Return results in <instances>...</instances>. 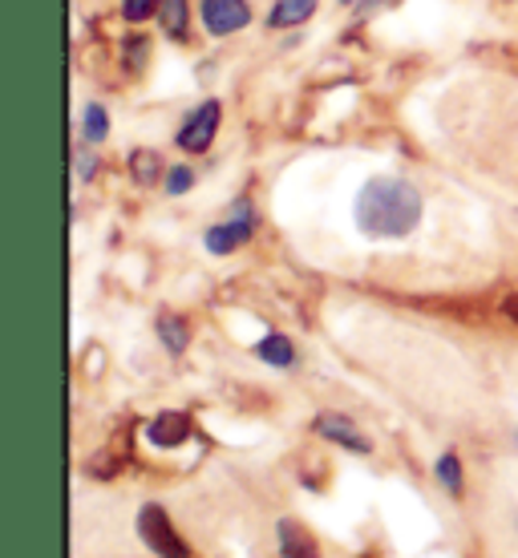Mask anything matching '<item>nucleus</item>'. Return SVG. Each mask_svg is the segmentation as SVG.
<instances>
[{
  "label": "nucleus",
  "mask_w": 518,
  "mask_h": 558,
  "mask_svg": "<svg viewBox=\"0 0 518 558\" xmlns=\"http://www.w3.org/2000/svg\"><path fill=\"white\" fill-rule=\"evenodd\" d=\"M421 191L406 179L377 174L357 195V227L369 239H406L421 223Z\"/></svg>",
  "instance_id": "nucleus-1"
},
{
  "label": "nucleus",
  "mask_w": 518,
  "mask_h": 558,
  "mask_svg": "<svg viewBox=\"0 0 518 558\" xmlns=\"http://www.w3.org/2000/svg\"><path fill=\"white\" fill-rule=\"evenodd\" d=\"M138 534H142V543L150 546L158 558H191V546L179 538V531H174V522H170V514L162 510V506H155V502L142 506Z\"/></svg>",
  "instance_id": "nucleus-2"
},
{
  "label": "nucleus",
  "mask_w": 518,
  "mask_h": 558,
  "mask_svg": "<svg viewBox=\"0 0 518 558\" xmlns=\"http://www.w3.org/2000/svg\"><path fill=\"white\" fill-rule=\"evenodd\" d=\"M255 235V210L248 198H239L236 203V219H227V223H215L207 231V252L210 255H227V252H236L239 243H248V239Z\"/></svg>",
  "instance_id": "nucleus-3"
},
{
  "label": "nucleus",
  "mask_w": 518,
  "mask_h": 558,
  "mask_svg": "<svg viewBox=\"0 0 518 558\" xmlns=\"http://www.w3.org/2000/svg\"><path fill=\"white\" fill-rule=\"evenodd\" d=\"M219 122H224V106L210 98V101H203L186 122H182V130H179V146L186 154H203L215 142V134H219Z\"/></svg>",
  "instance_id": "nucleus-4"
},
{
  "label": "nucleus",
  "mask_w": 518,
  "mask_h": 558,
  "mask_svg": "<svg viewBox=\"0 0 518 558\" xmlns=\"http://www.w3.org/2000/svg\"><path fill=\"white\" fill-rule=\"evenodd\" d=\"M198 16L210 37H231L239 28H248L252 9H248V0H198Z\"/></svg>",
  "instance_id": "nucleus-5"
},
{
  "label": "nucleus",
  "mask_w": 518,
  "mask_h": 558,
  "mask_svg": "<svg viewBox=\"0 0 518 558\" xmlns=\"http://www.w3.org/2000/svg\"><path fill=\"white\" fill-rule=\"evenodd\" d=\"M312 429L321 433V437H328V441H337V446L352 449V453H369L373 449V441L349 417H340V413H321V417L312 421Z\"/></svg>",
  "instance_id": "nucleus-6"
},
{
  "label": "nucleus",
  "mask_w": 518,
  "mask_h": 558,
  "mask_svg": "<svg viewBox=\"0 0 518 558\" xmlns=\"http://www.w3.org/2000/svg\"><path fill=\"white\" fill-rule=\"evenodd\" d=\"M191 437V417L179 413V409H170V413H158L150 425H146V441L158 449H174L182 446Z\"/></svg>",
  "instance_id": "nucleus-7"
},
{
  "label": "nucleus",
  "mask_w": 518,
  "mask_h": 558,
  "mask_svg": "<svg viewBox=\"0 0 518 558\" xmlns=\"http://www.w3.org/2000/svg\"><path fill=\"white\" fill-rule=\"evenodd\" d=\"M276 538H280V555L284 558H321V550H316V538H312L300 522H292V518H284L280 526H276Z\"/></svg>",
  "instance_id": "nucleus-8"
},
{
  "label": "nucleus",
  "mask_w": 518,
  "mask_h": 558,
  "mask_svg": "<svg viewBox=\"0 0 518 558\" xmlns=\"http://www.w3.org/2000/svg\"><path fill=\"white\" fill-rule=\"evenodd\" d=\"M158 21L170 41H186V28H191V4L186 0H162L158 4Z\"/></svg>",
  "instance_id": "nucleus-9"
},
{
  "label": "nucleus",
  "mask_w": 518,
  "mask_h": 558,
  "mask_svg": "<svg viewBox=\"0 0 518 558\" xmlns=\"http://www.w3.org/2000/svg\"><path fill=\"white\" fill-rule=\"evenodd\" d=\"M316 4H321V0H276V9H272V16H267V25L272 28L304 25V21L316 13Z\"/></svg>",
  "instance_id": "nucleus-10"
},
{
  "label": "nucleus",
  "mask_w": 518,
  "mask_h": 558,
  "mask_svg": "<svg viewBox=\"0 0 518 558\" xmlns=\"http://www.w3.org/2000/svg\"><path fill=\"white\" fill-rule=\"evenodd\" d=\"M255 356H260V361H267V364H276V368H292V364H296L292 340H288V336H280V332L264 336V340L255 344Z\"/></svg>",
  "instance_id": "nucleus-11"
},
{
  "label": "nucleus",
  "mask_w": 518,
  "mask_h": 558,
  "mask_svg": "<svg viewBox=\"0 0 518 558\" xmlns=\"http://www.w3.org/2000/svg\"><path fill=\"white\" fill-rule=\"evenodd\" d=\"M130 170H134V179H138L142 186H155V182L162 179V158H158L155 150H134L130 154Z\"/></svg>",
  "instance_id": "nucleus-12"
},
{
  "label": "nucleus",
  "mask_w": 518,
  "mask_h": 558,
  "mask_svg": "<svg viewBox=\"0 0 518 558\" xmlns=\"http://www.w3.org/2000/svg\"><path fill=\"white\" fill-rule=\"evenodd\" d=\"M158 336H162V344L179 356V352H186L191 328H186V320H179V316H158Z\"/></svg>",
  "instance_id": "nucleus-13"
},
{
  "label": "nucleus",
  "mask_w": 518,
  "mask_h": 558,
  "mask_svg": "<svg viewBox=\"0 0 518 558\" xmlns=\"http://www.w3.org/2000/svg\"><path fill=\"white\" fill-rule=\"evenodd\" d=\"M82 138L85 142H106L110 138V113H106V106H89L85 110V118H82Z\"/></svg>",
  "instance_id": "nucleus-14"
},
{
  "label": "nucleus",
  "mask_w": 518,
  "mask_h": 558,
  "mask_svg": "<svg viewBox=\"0 0 518 558\" xmlns=\"http://www.w3.org/2000/svg\"><path fill=\"white\" fill-rule=\"evenodd\" d=\"M437 482L458 498L462 494V461H458V453H442L437 458Z\"/></svg>",
  "instance_id": "nucleus-15"
},
{
  "label": "nucleus",
  "mask_w": 518,
  "mask_h": 558,
  "mask_svg": "<svg viewBox=\"0 0 518 558\" xmlns=\"http://www.w3.org/2000/svg\"><path fill=\"white\" fill-rule=\"evenodd\" d=\"M146 57H150V45H146V37H142V33H130L127 45H122V61H127V70L130 73H142Z\"/></svg>",
  "instance_id": "nucleus-16"
},
{
  "label": "nucleus",
  "mask_w": 518,
  "mask_h": 558,
  "mask_svg": "<svg viewBox=\"0 0 518 558\" xmlns=\"http://www.w3.org/2000/svg\"><path fill=\"white\" fill-rule=\"evenodd\" d=\"M158 4H162V0H122V16L138 25V21H150V16H158Z\"/></svg>",
  "instance_id": "nucleus-17"
},
{
  "label": "nucleus",
  "mask_w": 518,
  "mask_h": 558,
  "mask_svg": "<svg viewBox=\"0 0 518 558\" xmlns=\"http://www.w3.org/2000/svg\"><path fill=\"white\" fill-rule=\"evenodd\" d=\"M195 186V170L191 167H170V174H167V195H186Z\"/></svg>",
  "instance_id": "nucleus-18"
},
{
  "label": "nucleus",
  "mask_w": 518,
  "mask_h": 558,
  "mask_svg": "<svg viewBox=\"0 0 518 558\" xmlns=\"http://www.w3.org/2000/svg\"><path fill=\"white\" fill-rule=\"evenodd\" d=\"M77 179L82 182L94 179V158H89V154H77Z\"/></svg>",
  "instance_id": "nucleus-19"
},
{
  "label": "nucleus",
  "mask_w": 518,
  "mask_h": 558,
  "mask_svg": "<svg viewBox=\"0 0 518 558\" xmlns=\"http://www.w3.org/2000/svg\"><path fill=\"white\" fill-rule=\"evenodd\" d=\"M503 312H506V320H515L518 324V292H510L503 300Z\"/></svg>",
  "instance_id": "nucleus-20"
},
{
  "label": "nucleus",
  "mask_w": 518,
  "mask_h": 558,
  "mask_svg": "<svg viewBox=\"0 0 518 558\" xmlns=\"http://www.w3.org/2000/svg\"><path fill=\"white\" fill-rule=\"evenodd\" d=\"M340 4H373V0H340Z\"/></svg>",
  "instance_id": "nucleus-21"
}]
</instances>
